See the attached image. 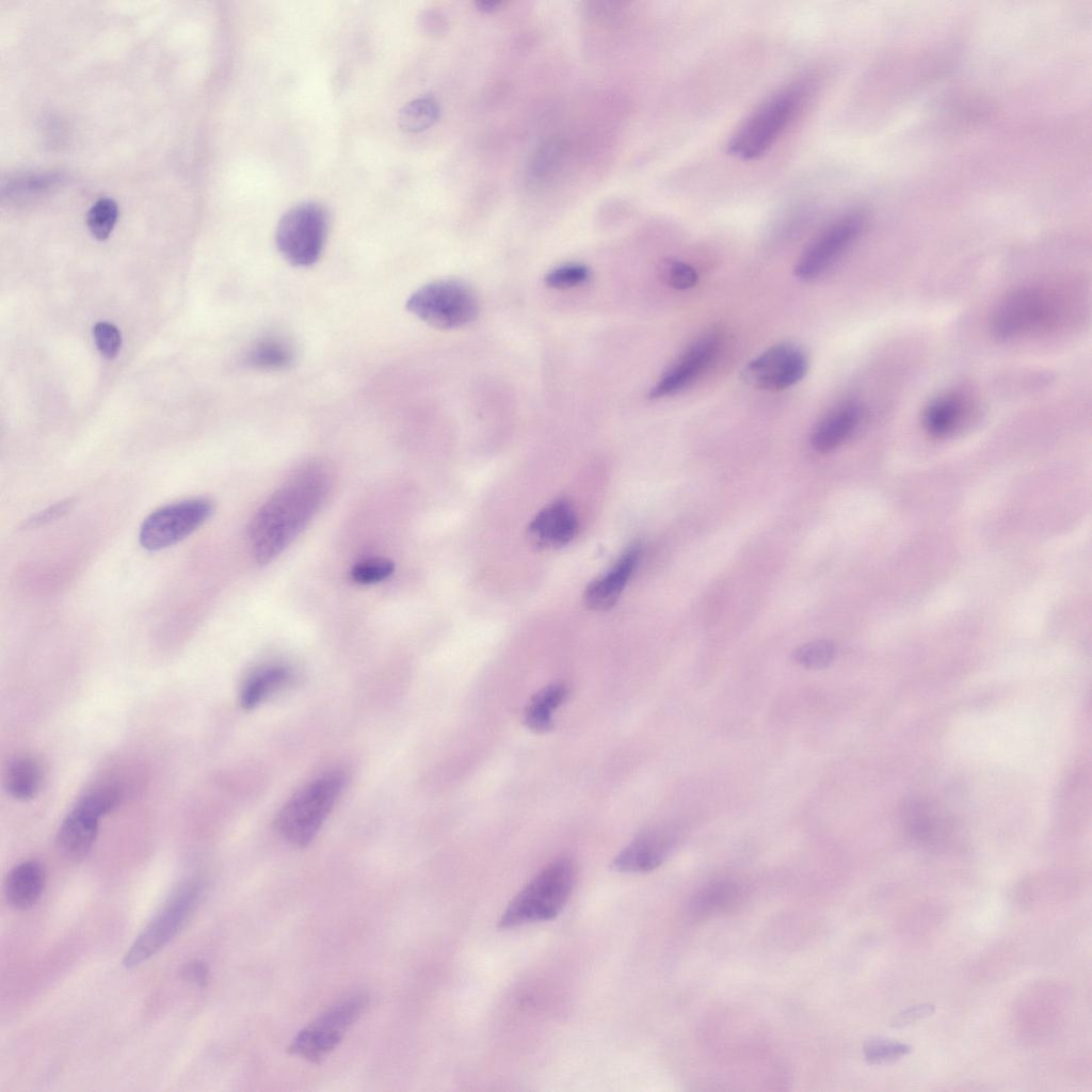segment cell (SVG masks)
<instances>
[{
	"instance_id": "1",
	"label": "cell",
	"mask_w": 1092,
	"mask_h": 1092,
	"mask_svg": "<svg viewBox=\"0 0 1092 1092\" xmlns=\"http://www.w3.org/2000/svg\"><path fill=\"white\" fill-rule=\"evenodd\" d=\"M328 488V476L319 465L296 471L260 508L250 526V542L259 563L278 556L306 527Z\"/></svg>"
},
{
	"instance_id": "2",
	"label": "cell",
	"mask_w": 1092,
	"mask_h": 1092,
	"mask_svg": "<svg viewBox=\"0 0 1092 1092\" xmlns=\"http://www.w3.org/2000/svg\"><path fill=\"white\" fill-rule=\"evenodd\" d=\"M1072 294L1062 288L1031 285L1005 295L991 317V330L1009 341L1059 327L1074 312Z\"/></svg>"
},
{
	"instance_id": "3",
	"label": "cell",
	"mask_w": 1092,
	"mask_h": 1092,
	"mask_svg": "<svg viewBox=\"0 0 1092 1092\" xmlns=\"http://www.w3.org/2000/svg\"><path fill=\"white\" fill-rule=\"evenodd\" d=\"M807 94L808 85L801 81L771 94L732 134L726 152L742 161L765 156L792 123Z\"/></svg>"
},
{
	"instance_id": "4",
	"label": "cell",
	"mask_w": 1092,
	"mask_h": 1092,
	"mask_svg": "<svg viewBox=\"0 0 1092 1092\" xmlns=\"http://www.w3.org/2000/svg\"><path fill=\"white\" fill-rule=\"evenodd\" d=\"M576 868L568 858H559L539 871L512 899L498 927L510 929L555 918L571 897Z\"/></svg>"
},
{
	"instance_id": "5",
	"label": "cell",
	"mask_w": 1092,
	"mask_h": 1092,
	"mask_svg": "<svg viewBox=\"0 0 1092 1092\" xmlns=\"http://www.w3.org/2000/svg\"><path fill=\"white\" fill-rule=\"evenodd\" d=\"M344 786L340 771L327 772L298 790L276 818L278 833L290 844L309 845L336 804Z\"/></svg>"
},
{
	"instance_id": "6",
	"label": "cell",
	"mask_w": 1092,
	"mask_h": 1092,
	"mask_svg": "<svg viewBox=\"0 0 1092 1092\" xmlns=\"http://www.w3.org/2000/svg\"><path fill=\"white\" fill-rule=\"evenodd\" d=\"M406 308L429 325L451 330L465 326L477 318L479 302L473 289L457 278L430 282L414 291Z\"/></svg>"
},
{
	"instance_id": "7",
	"label": "cell",
	"mask_w": 1092,
	"mask_h": 1092,
	"mask_svg": "<svg viewBox=\"0 0 1092 1092\" xmlns=\"http://www.w3.org/2000/svg\"><path fill=\"white\" fill-rule=\"evenodd\" d=\"M203 892L204 884L198 879L181 883L136 936L124 957L123 965L126 968L136 967L163 948L192 915Z\"/></svg>"
},
{
	"instance_id": "8",
	"label": "cell",
	"mask_w": 1092,
	"mask_h": 1092,
	"mask_svg": "<svg viewBox=\"0 0 1092 1092\" xmlns=\"http://www.w3.org/2000/svg\"><path fill=\"white\" fill-rule=\"evenodd\" d=\"M327 227L328 216L322 205L301 203L280 218L275 234L276 246L291 264L311 266L323 251Z\"/></svg>"
},
{
	"instance_id": "9",
	"label": "cell",
	"mask_w": 1092,
	"mask_h": 1092,
	"mask_svg": "<svg viewBox=\"0 0 1092 1092\" xmlns=\"http://www.w3.org/2000/svg\"><path fill=\"white\" fill-rule=\"evenodd\" d=\"M367 1005L368 997L358 994L331 1007L298 1032L289 1053L310 1062H321L338 1046Z\"/></svg>"
},
{
	"instance_id": "10",
	"label": "cell",
	"mask_w": 1092,
	"mask_h": 1092,
	"mask_svg": "<svg viewBox=\"0 0 1092 1092\" xmlns=\"http://www.w3.org/2000/svg\"><path fill=\"white\" fill-rule=\"evenodd\" d=\"M207 498H191L152 511L139 531L141 546L157 551L173 546L198 529L212 514Z\"/></svg>"
},
{
	"instance_id": "11",
	"label": "cell",
	"mask_w": 1092,
	"mask_h": 1092,
	"mask_svg": "<svg viewBox=\"0 0 1092 1092\" xmlns=\"http://www.w3.org/2000/svg\"><path fill=\"white\" fill-rule=\"evenodd\" d=\"M121 800L113 786L96 789L70 810L60 825L57 846L70 860L83 858L92 849L98 833L99 819L111 812Z\"/></svg>"
},
{
	"instance_id": "12",
	"label": "cell",
	"mask_w": 1092,
	"mask_h": 1092,
	"mask_svg": "<svg viewBox=\"0 0 1092 1092\" xmlns=\"http://www.w3.org/2000/svg\"><path fill=\"white\" fill-rule=\"evenodd\" d=\"M865 226V216L848 212L825 226L799 258L794 274L800 279L817 278L829 270L857 240Z\"/></svg>"
},
{
	"instance_id": "13",
	"label": "cell",
	"mask_w": 1092,
	"mask_h": 1092,
	"mask_svg": "<svg viewBox=\"0 0 1092 1092\" xmlns=\"http://www.w3.org/2000/svg\"><path fill=\"white\" fill-rule=\"evenodd\" d=\"M807 367L804 350L793 342L783 341L750 360L743 369L742 378L755 388L778 391L800 382Z\"/></svg>"
},
{
	"instance_id": "14",
	"label": "cell",
	"mask_w": 1092,
	"mask_h": 1092,
	"mask_svg": "<svg viewBox=\"0 0 1092 1092\" xmlns=\"http://www.w3.org/2000/svg\"><path fill=\"white\" fill-rule=\"evenodd\" d=\"M723 334L709 332L693 343L664 371L651 388L648 397L659 399L675 395L690 386L716 360L723 344Z\"/></svg>"
},
{
	"instance_id": "15",
	"label": "cell",
	"mask_w": 1092,
	"mask_h": 1092,
	"mask_svg": "<svg viewBox=\"0 0 1092 1092\" xmlns=\"http://www.w3.org/2000/svg\"><path fill=\"white\" fill-rule=\"evenodd\" d=\"M676 842L677 831L673 826L646 828L613 858L611 867L625 873L652 871L668 858Z\"/></svg>"
},
{
	"instance_id": "16",
	"label": "cell",
	"mask_w": 1092,
	"mask_h": 1092,
	"mask_svg": "<svg viewBox=\"0 0 1092 1092\" xmlns=\"http://www.w3.org/2000/svg\"><path fill=\"white\" fill-rule=\"evenodd\" d=\"M577 530L578 520L571 503L565 499H557L534 516L528 533L535 546L557 548L568 544Z\"/></svg>"
},
{
	"instance_id": "17",
	"label": "cell",
	"mask_w": 1092,
	"mask_h": 1092,
	"mask_svg": "<svg viewBox=\"0 0 1092 1092\" xmlns=\"http://www.w3.org/2000/svg\"><path fill=\"white\" fill-rule=\"evenodd\" d=\"M642 553L639 543L629 546L614 565L585 589L584 603L593 610L604 611L616 603L631 577Z\"/></svg>"
},
{
	"instance_id": "18",
	"label": "cell",
	"mask_w": 1092,
	"mask_h": 1092,
	"mask_svg": "<svg viewBox=\"0 0 1092 1092\" xmlns=\"http://www.w3.org/2000/svg\"><path fill=\"white\" fill-rule=\"evenodd\" d=\"M863 417V408L855 401H845L834 406L815 427L810 444L820 452H829L847 438L857 429Z\"/></svg>"
},
{
	"instance_id": "19",
	"label": "cell",
	"mask_w": 1092,
	"mask_h": 1092,
	"mask_svg": "<svg viewBox=\"0 0 1092 1092\" xmlns=\"http://www.w3.org/2000/svg\"><path fill=\"white\" fill-rule=\"evenodd\" d=\"M45 885V872L36 861H25L7 874L5 896L9 903L18 910L32 908L41 898Z\"/></svg>"
},
{
	"instance_id": "20",
	"label": "cell",
	"mask_w": 1092,
	"mask_h": 1092,
	"mask_svg": "<svg viewBox=\"0 0 1092 1092\" xmlns=\"http://www.w3.org/2000/svg\"><path fill=\"white\" fill-rule=\"evenodd\" d=\"M292 671L283 663H268L254 669L244 679L240 689V704L252 709L268 696L288 685Z\"/></svg>"
},
{
	"instance_id": "21",
	"label": "cell",
	"mask_w": 1092,
	"mask_h": 1092,
	"mask_svg": "<svg viewBox=\"0 0 1092 1092\" xmlns=\"http://www.w3.org/2000/svg\"><path fill=\"white\" fill-rule=\"evenodd\" d=\"M968 403L960 392L950 391L932 399L922 413V424L933 436H946L964 420Z\"/></svg>"
},
{
	"instance_id": "22",
	"label": "cell",
	"mask_w": 1092,
	"mask_h": 1092,
	"mask_svg": "<svg viewBox=\"0 0 1092 1092\" xmlns=\"http://www.w3.org/2000/svg\"><path fill=\"white\" fill-rule=\"evenodd\" d=\"M742 899L741 888L732 881H717L698 889L689 902V913L706 918L735 908Z\"/></svg>"
},
{
	"instance_id": "23",
	"label": "cell",
	"mask_w": 1092,
	"mask_h": 1092,
	"mask_svg": "<svg viewBox=\"0 0 1092 1092\" xmlns=\"http://www.w3.org/2000/svg\"><path fill=\"white\" fill-rule=\"evenodd\" d=\"M568 689L563 682H552L537 691L527 704L524 723L535 733H546L553 726V711L566 700Z\"/></svg>"
},
{
	"instance_id": "24",
	"label": "cell",
	"mask_w": 1092,
	"mask_h": 1092,
	"mask_svg": "<svg viewBox=\"0 0 1092 1092\" xmlns=\"http://www.w3.org/2000/svg\"><path fill=\"white\" fill-rule=\"evenodd\" d=\"M43 769L38 760L32 756H20L13 759L4 773L6 791L17 800H30L41 789Z\"/></svg>"
},
{
	"instance_id": "25",
	"label": "cell",
	"mask_w": 1092,
	"mask_h": 1092,
	"mask_svg": "<svg viewBox=\"0 0 1092 1092\" xmlns=\"http://www.w3.org/2000/svg\"><path fill=\"white\" fill-rule=\"evenodd\" d=\"M294 357L289 341L278 336H267L259 340L248 354V363L262 370L287 368Z\"/></svg>"
},
{
	"instance_id": "26",
	"label": "cell",
	"mask_w": 1092,
	"mask_h": 1092,
	"mask_svg": "<svg viewBox=\"0 0 1092 1092\" xmlns=\"http://www.w3.org/2000/svg\"><path fill=\"white\" fill-rule=\"evenodd\" d=\"M439 116V106L432 96L417 98L403 107L399 115L400 127L407 132H419L431 127Z\"/></svg>"
},
{
	"instance_id": "27",
	"label": "cell",
	"mask_w": 1092,
	"mask_h": 1092,
	"mask_svg": "<svg viewBox=\"0 0 1092 1092\" xmlns=\"http://www.w3.org/2000/svg\"><path fill=\"white\" fill-rule=\"evenodd\" d=\"M564 144L558 138H552L543 143L533 155L529 165V177L533 181H543L549 177L560 164L563 157Z\"/></svg>"
},
{
	"instance_id": "28",
	"label": "cell",
	"mask_w": 1092,
	"mask_h": 1092,
	"mask_svg": "<svg viewBox=\"0 0 1092 1092\" xmlns=\"http://www.w3.org/2000/svg\"><path fill=\"white\" fill-rule=\"evenodd\" d=\"M118 216V207L114 199L99 198L87 212V226L97 240H105L111 234Z\"/></svg>"
},
{
	"instance_id": "29",
	"label": "cell",
	"mask_w": 1092,
	"mask_h": 1092,
	"mask_svg": "<svg viewBox=\"0 0 1092 1092\" xmlns=\"http://www.w3.org/2000/svg\"><path fill=\"white\" fill-rule=\"evenodd\" d=\"M836 647L829 640H816L804 643L797 647L792 654L793 660L807 669L826 668L834 659Z\"/></svg>"
},
{
	"instance_id": "30",
	"label": "cell",
	"mask_w": 1092,
	"mask_h": 1092,
	"mask_svg": "<svg viewBox=\"0 0 1092 1092\" xmlns=\"http://www.w3.org/2000/svg\"><path fill=\"white\" fill-rule=\"evenodd\" d=\"M659 274L665 285L677 290H687L695 286L698 275L693 267L678 260L664 259L659 268Z\"/></svg>"
},
{
	"instance_id": "31",
	"label": "cell",
	"mask_w": 1092,
	"mask_h": 1092,
	"mask_svg": "<svg viewBox=\"0 0 1092 1092\" xmlns=\"http://www.w3.org/2000/svg\"><path fill=\"white\" fill-rule=\"evenodd\" d=\"M910 1045L886 1039H871L864 1046L865 1059L871 1064L893 1062L911 1053Z\"/></svg>"
},
{
	"instance_id": "32",
	"label": "cell",
	"mask_w": 1092,
	"mask_h": 1092,
	"mask_svg": "<svg viewBox=\"0 0 1092 1092\" xmlns=\"http://www.w3.org/2000/svg\"><path fill=\"white\" fill-rule=\"evenodd\" d=\"M590 277V269L582 263H564L545 275V284L556 289H565L583 284Z\"/></svg>"
},
{
	"instance_id": "33",
	"label": "cell",
	"mask_w": 1092,
	"mask_h": 1092,
	"mask_svg": "<svg viewBox=\"0 0 1092 1092\" xmlns=\"http://www.w3.org/2000/svg\"><path fill=\"white\" fill-rule=\"evenodd\" d=\"M395 571L392 561L386 558H370L355 564L351 571L354 581L372 584L388 578Z\"/></svg>"
},
{
	"instance_id": "34",
	"label": "cell",
	"mask_w": 1092,
	"mask_h": 1092,
	"mask_svg": "<svg viewBox=\"0 0 1092 1092\" xmlns=\"http://www.w3.org/2000/svg\"><path fill=\"white\" fill-rule=\"evenodd\" d=\"M94 340L99 352L107 358H114L122 344L119 330L109 322H98L93 328Z\"/></svg>"
},
{
	"instance_id": "35",
	"label": "cell",
	"mask_w": 1092,
	"mask_h": 1092,
	"mask_svg": "<svg viewBox=\"0 0 1092 1092\" xmlns=\"http://www.w3.org/2000/svg\"><path fill=\"white\" fill-rule=\"evenodd\" d=\"M933 1012L934 1005L932 1003L917 1005L899 1013L892 1022V1026L896 1028L905 1027L920 1018L931 1015Z\"/></svg>"
},
{
	"instance_id": "36",
	"label": "cell",
	"mask_w": 1092,
	"mask_h": 1092,
	"mask_svg": "<svg viewBox=\"0 0 1092 1092\" xmlns=\"http://www.w3.org/2000/svg\"><path fill=\"white\" fill-rule=\"evenodd\" d=\"M181 976L189 982L204 986L208 981L209 970L204 962L194 960L183 965Z\"/></svg>"
},
{
	"instance_id": "37",
	"label": "cell",
	"mask_w": 1092,
	"mask_h": 1092,
	"mask_svg": "<svg viewBox=\"0 0 1092 1092\" xmlns=\"http://www.w3.org/2000/svg\"><path fill=\"white\" fill-rule=\"evenodd\" d=\"M71 504H73V502H71L70 499L61 501V502H59V503L48 508L47 510H44V511L39 512L35 517H33L31 520H29L28 525L31 526V527H34V526L42 525V524H45L47 521H50V520L61 516L62 514H64L69 509V507Z\"/></svg>"
},
{
	"instance_id": "38",
	"label": "cell",
	"mask_w": 1092,
	"mask_h": 1092,
	"mask_svg": "<svg viewBox=\"0 0 1092 1092\" xmlns=\"http://www.w3.org/2000/svg\"><path fill=\"white\" fill-rule=\"evenodd\" d=\"M502 4H503V2L502 1H498V0H479V1H476L477 9L480 12L485 13V14L493 13V12L499 10Z\"/></svg>"
}]
</instances>
